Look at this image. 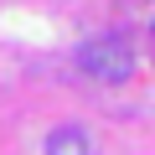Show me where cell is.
<instances>
[{
  "label": "cell",
  "mask_w": 155,
  "mask_h": 155,
  "mask_svg": "<svg viewBox=\"0 0 155 155\" xmlns=\"http://www.w3.org/2000/svg\"><path fill=\"white\" fill-rule=\"evenodd\" d=\"M47 155H93V150H88V134H83V129L62 124V129L47 134Z\"/></svg>",
  "instance_id": "7a4b0ae2"
},
{
  "label": "cell",
  "mask_w": 155,
  "mask_h": 155,
  "mask_svg": "<svg viewBox=\"0 0 155 155\" xmlns=\"http://www.w3.org/2000/svg\"><path fill=\"white\" fill-rule=\"evenodd\" d=\"M78 67H83L88 78H98V83H119V78H129V67H134V52H129L124 36H98V41L78 47Z\"/></svg>",
  "instance_id": "6da1fadb"
}]
</instances>
